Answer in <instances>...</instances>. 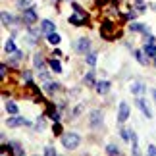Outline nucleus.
Masks as SVG:
<instances>
[{"label": "nucleus", "instance_id": "obj_28", "mask_svg": "<svg viewBox=\"0 0 156 156\" xmlns=\"http://www.w3.org/2000/svg\"><path fill=\"white\" fill-rule=\"evenodd\" d=\"M83 110H85V104H83V102H81V104H79V106H77V108H75V110H73V114H71V116H73V118H77V116H79V114H81Z\"/></svg>", "mask_w": 156, "mask_h": 156}, {"label": "nucleus", "instance_id": "obj_32", "mask_svg": "<svg viewBox=\"0 0 156 156\" xmlns=\"http://www.w3.org/2000/svg\"><path fill=\"white\" fill-rule=\"evenodd\" d=\"M0 73H2V77H6V73H8V66L6 64H2V71H0Z\"/></svg>", "mask_w": 156, "mask_h": 156}, {"label": "nucleus", "instance_id": "obj_4", "mask_svg": "<svg viewBox=\"0 0 156 156\" xmlns=\"http://www.w3.org/2000/svg\"><path fill=\"white\" fill-rule=\"evenodd\" d=\"M75 50L81 52V54H87L89 50H91V41H89L87 37H81V39L75 43Z\"/></svg>", "mask_w": 156, "mask_h": 156}, {"label": "nucleus", "instance_id": "obj_3", "mask_svg": "<svg viewBox=\"0 0 156 156\" xmlns=\"http://www.w3.org/2000/svg\"><path fill=\"white\" fill-rule=\"evenodd\" d=\"M127 118H129V104L127 102H119V108H118V122L123 123V122H127Z\"/></svg>", "mask_w": 156, "mask_h": 156}, {"label": "nucleus", "instance_id": "obj_5", "mask_svg": "<svg viewBox=\"0 0 156 156\" xmlns=\"http://www.w3.org/2000/svg\"><path fill=\"white\" fill-rule=\"evenodd\" d=\"M69 23H73V25H85L87 23V14L85 12H75V14L69 16Z\"/></svg>", "mask_w": 156, "mask_h": 156}, {"label": "nucleus", "instance_id": "obj_19", "mask_svg": "<svg viewBox=\"0 0 156 156\" xmlns=\"http://www.w3.org/2000/svg\"><path fill=\"white\" fill-rule=\"evenodd\" d=\"M145 54H147V56L156 58V44H148V43H147V46H145Z\"/></svg>", "mask_w": 156, "mask_h": 156}, {"label": "nucleus", "instance_id": "obj_11", "mask_svg": "<svg viewBox=\"0 0 156 156\" xmlns=\"http://www.w3.org/2000/svg\"><path fill=\"white\" fill-rule=\"evenodd\" d=\"M54 29H56V27H54V23H52L50 20H44L43 23H41V31H43V33H46V35L54 33Z\"/></svg>", "mask_w": 156, "mask_h": 156}, {"label": "nucleus", "instance_id": "obj_34", "mask_svg": "<svg viewBox=\"0 0 156 156\" xmlns=\"http://www.w3.org/2000/svg\"><path fill=\"white\" fill-rule=\"evenodd\" d=\"M152 97H154V100H156V89H154V91H152Z\"/></svg>", "mask_w": 156, "mask_h": 156}, {"label": "nucleus", "instance_id": "obj_25", "mask_svg": "<svg viewBox=\"0 0 156 156\" xmlns=\"http://www.w3.org/2000/svg\"><path fill=\"white\" fill-rule=\"evenodd\" d=\"M87 64L89 66H94V64H97V54H94V52H89L87 54Z\"/></svg>", "mask_w": 156, "mask_h": 156}, {"label": "nucleus", "instance_id": "obj_36", "mask_svg": "<svg viewBox=\"0 0 156 156\" xmlns=\"http://www.w3.org/2000/svg\"><path fill=\"white\" fill-rule=\"evenodd\" d=\"M154 66H156V62H154Z\"/></svg>", "mask_w": 156, "mask_h": 156}, {"label": "nucleus", "instance_id": "obj_8", "mask_svg": "<svg viewBox=\"0 0 156 156\" xmlns=\"http://www.w3.org/2000/svg\"><path fill=\"white\" fill-rule=\"evenodd\" d=\"M137 106L143 110V114H145V118H152V110L148 108V104H147V100L145 98H137Z\"/></svg>", "mask_w": 156, "mask_h": 156}, {"label": "nucleus", "instance_id": "obj_1", "mask_svg": "<svg viewBox=\"0 0 156 156\" xmlns=\"http://www.w3.org/2000/svg\"><path fill=\"white\" fill-rule=\"evenodd\" d=\"M100 35H102V39H106V41H114L119 35V31L112 21H104L102 27H100Z\"/></svg>", "mask_w": 156, "mask_h": 156}, {"label": "nucleus", "instance_id": "obj_9", "mask_svg": "<svg viewBox=\"0 0 156 156\" xmlns=\"http://www.w3.org/2000/svg\"><path fill=\"white\" fill-rule=\"evenodd\" d=\"M8 125H10V127H20V125H29V122L25 118H21V116H16V118L8 119Z\"/></svg>", "mask_w": 156, "mask_h": 156}, {"label": "nucleus", "instance_id": "obj_37", "mask_svg": "<svg viewBox=\"0 0 156 156\" xmlns=\"http://www.w3.org/2000/svg\"><path fill=\"white\" fill-rule=\"evenodd\" d=\"M154 8H156V6H154Z\"/></svg>", "mask_w": 156, "mask_h": 156}, {"label": "nucleus", "instance_id": "obj_29", "mask_svg": "<svg viewBox=\"0 0 156 156\" xmlns=\"http://www.w3.org/2000/svg\"><path fill=\"white\" fill-rule=\"evenodd\" d=\"M52 131H54V135H60V133H62V125H60V122H54Z\"/></svg>", "mask_w": 156, "mask_h": 156}, {"label": "nucleus", "instance_id": "obj_24", "mask_svg": "<svg viewBox=\"0 0 156 156\" xmlns=\"http://www.w3.org/2000/svg\"><path fill=\"white\" fill-rule=\"evenodd\" d=\"M48 43L50 44H60V35L58 33H50L48 35Z\"/></svg>", "mask_w": 156, "mask_h": 156}, {"label": "nucleus", "instance_id": "obj_18", "mask_svg": "<svg viewBox=\"0 0 156 156\" xmlns=\"http://www.w3.org/2000/svg\"><path fill=\"white\" fill-rule=\"evenodd\" d=\"M48 66L52 68V71H56V73H62V64H60L58 60H50Z\"/></svg>", "mask_w": 156, "mask_h": 156}, {"label": "nucleus", "instance_id": "obj_21", "mask_svg": "<svg viewBox=\"0 0 156 156\" xmlns=\"http://www.w3.org/2000/svg\"><path fill=\"white\" fill-rule=\"evenodd\" d=\"M6 52H8V54H14V52H16V43H14V39H8V41H6Z\"/></svg>", "mask_w": 156, "mask_h": 156}, {"label": "nucleus", "instance_id": "obj_6", "mask_svg": "<svg viewBox=\"0 0 156 156\" xmlns=\"http://www.w3.org/2000/svg\"><path fill=\"white\" fill-rule=\"evenodd\" d=\"M23 21L29 23V25L37 23V12H35L33 6H31V8H27V10H23Z\"/></svg>", "mask_w": 156, "mask_h": 156}, {"label": "nucleus", "instance_id": "obj_17", "mask_svg": "<svg viewBox=\"0 0 156 156\" xmlns=\"http://www.w3.org/2000/svg\"><path fill=\"white\" fill-rule=\"evenodd\" d=\"M58 89H60V85H58V83H52V81H48V83H46V85H44V91L46 93H56L58 91Z\"/></svg>", "mask_w": 156, "mask_h": 156}, {"label": "nucleus", "instance_id": "obj_31", "mask_svg": "<svg viewBox=\"0 0 156 156\" xmlns=\"http://www.w3.org/2000/svg\"><path fill=\"white\" fill-rule=\"evenodd\" d=\"M148 156H156V147H154V145L148 147Z\"/></svg>", "mask_w": 156, "mask_h": 156}, {"label": "nucleus", "instance_id": "obj_20", "mask_svg": "<svg viewBox=\"0 0 156 156\" xmlns=\"http://www.w3.org/2000/svg\"><path fill=\"white\" fill-rule=\"evenodd\" d=\"M85 85H97V81H94V71H87V75H85Z\"/></svg>", "mask_w": 156, "mask_h": 156}, {"label": "nucleus", "instance_id": "obj_10", "mask_svg": "<svg viewBox=\"0 0 156 156\" xmlns=\"http://www.w3.org/2000/svg\"><path fill=\"white\" fill-rule=\"evenodd\" d=\"M94 89H97L98 94H106L110 91V81H98L97 85H94Z\"/></svg>", "mask_w": 156, "mask_h": 156}, {"label": "nucleus", "instance_id": "obj_15", "mask_svg": "<svg viewBox=\"0 0 156 156\" xmlns=\"http://www.w3.org/2000/svg\"><path fill=\"white\" fill-rule=\"evenodd\" d=\"M16 4H17V8H20V10H27V8H31V6H33V0H16Z\"/></svg>", "mask_w": 156, "mask_h": 156}, {"label": "nucleus", "instance_id": "obj_7", "mask_svg": "<svg viewBox=\"0 0 156 156\" xmlns=\"http://www.w3.org/2000/svg\"><path fill=\"white\" fill-rule=\"evenodd\" d=\"M89 122H91L93 127H98V125H102V112H100V110H93L91 116H89Z\"/></svg>", "mask_w": 156, "mask_h": 156}, {"label": "nucleus", "instance_id": "obj_23", "mask_svg": "<svg viewBox=\"0 0 156 156\" xmlns=\"http://www.w3.org/2000/svg\"><path fill=\"white\" fill-rule=\"evenodd\" d=\"M135 58H137V62H139V64L147 66V58H145V52H141V50H135Z\"/></svg>", "mask_w": 156, "mask_h": 156}, {"label": "nucleus", "instance_id": "obj_35", "mask_svg": "<svg viewBox=\"0 0 156 156\" xmlns=\"http://www.w3.org/2000/svg\"><path fill=\"white\" fill-rule=\"evenodd\" d=\"M139 2H143V0H139Z\"/></svg>", "mask_w": 156, "mask_h": 156}, {"label": "nucleus", "instance_id": "obj_12", "mask_svg": "<svg viewBox=\"0 0 156 156\" xmlns=\"http://www.w3.org/2000/svg\"><path fill=\"white\" fill-rule=\"evenodd\" d=\"M129 91L133 93V94H143V93L147 91V89H145V85H143V83H139V81H135V83H131Z\"/></svg>", "mask_w": 156, "mask_h": 156}, {"label": "nucleus", "instance_id": "obj_13", "mask_svg": "<svg viewBox=\"0 0 156 156\" xmlns=\"http://www.w3.org/2000/svg\"><path fill=\"white\" fill-rule=\"evenodd\" d=\"M10 148H12V152H14V156H25V152L21 151V145L17 141H10V145H8Z\"/></svg>", "mask_w": 156, "mask_h": 156}, {"label": "nucleus", "instance_id": "obj_33", "mask_svg": "<svg viewBox=\"0 0 156 156\" xmlns=\"http://www.w3.org/2000/svg\"><path fill=\"white\" fill-rule=\"evenodd\" d=\"M147 43H148V44H154V43H156V39L152 37V35H148V37H147Z\"/></svg>", "mask_w": 156, "mask_h": 156}, {"label": "nucleus", "instance_id": "obj_2", "mask_svg": "<svg viewBox=\"0 0 156 156\" xmlns=\"http://www.w3.org/2000/svg\"><path fill=\"white\" fill-rule=\"evenodd\" d=\"M79 135L77 133H64L62 135V145L64 148H68V151H71V148H77L79 147Z\"/></svg>", "mask_w": 156, "mask_h": 156}, {"label": "nucleus", "instance_id": "obj_26", "mask_svg": "<svg viewBox=\"0 0 156 156\" xmlns=\"http://www.w3.org/2000/svg\"><path fill=\"white\" fill-rule=\"evenodd\" d=\"M50 119H54V122H60V112L54 110L52 104H50Z\"/></svg>", "mask_w": 156, "mask_h": 156}, {"label": "nucleus", "instance_id": "obj_27", "mask_svg": "<svg viewBox=\"0 0 156 156\" xmlns=\"http://www.w3.org/2000/svg\"><path fill=\"white\" fill-rule=\"evenodd\" d=\"M6 110H8L10 114H17V106L14 102H8V104H6Z\"/></svg>", "mask_w": 156, "mask_h": 156}, {"label": "nucleus", "instance_id": "obj_14", "mask_svg": "<svg viewBox=\"0 0 156 156\" xmlns=\"http://www.w3.org/2000/svg\"><path fill=\"white\" fill-rule=\"evenodd\" d=\"M33 64H35V68H37V69H43L46 62H44V58L41 56V54H35V56H33Z\"/></svg>", "mask_w": 156, "mask_h": 156}, {"label": "nucleus", "instance_id": "obj_22", "mask_svg": "<svg viewBox=\"0 0 156 156\" xmlns=\"http://www.w3.org/2000/svg\"><path fill=\"white\" fill-rule=\"evenodd\" d=\"M106 152L110 154V156H119V148H118L116 145H108V147H106Z\"/></svg>", "mask_w": 156, "mask_h": 156}, {"label": "nucleus", "instance_id": "obj_30", "mask_svg": "<svg viewBox=\"0 0 156 156\" xmlns=\"http://www.w3.org/2000/svg\"><path fill=\"white\" fill-rule=\"evenodd\" d=\"M44 156H56V151H54L52 147H46L44 148Z\"/></svg>", "mask_w": 156, "mask_h": 156}, {"label": "nucleus", "instance_id": "obj_16", "mask_svg": "<svg viewBox=\"0 0 156 156\" xmlns=\"http://www.w3.org/2000/svg\"><path fill=\"white\" fill-rule=\"evenodd\" d=\"M10 23H14V17H12L8 12H2V25L4 27H10Z\"/></svg>", "mask_w": 156, "mask_h": 156}]
</instances>
